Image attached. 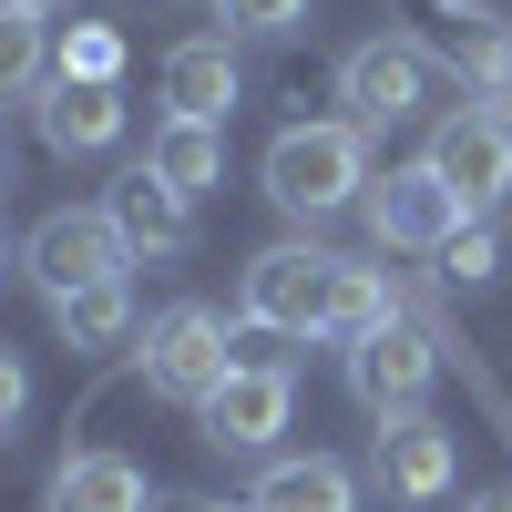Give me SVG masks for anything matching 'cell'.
<instances>
[{"label": "cell", "instance_id": "cell-1", "mask_svg": "<svg viewBox=\"0 0 512 512\" xmlns=\"http://www.w3.org/2000/svg\"><path fill=\"white\" fill-rule=\"evenodd\" d=\"M359 195H369V134L349 113L338 123H277V144H267V205L277 216L318 226V216H338Z\"/></svg>", "mask_w": 512, "mask_h": 512}, {"label": "cell", "instance_id": "cell-2", "mask_svg": "<svg viewBox=\"0 0 512 512\" xmlns=\"http://www.w3.org/2000/svg\"><path fill=\"white\" fill-rule=\"evenodd\" d=\"M328 287H338V256L287 236V246H267V256H246L236 318H246V328H277V338H328Z\"/></svg>", "mask_w": 512, "mask_h": 512}, {"label": "cell", "instance_id": "cell-3", "mask_svg": "<svg viewBox=\"0 0 512 512\" xmlns=\"http://www.w3.org/2000/svg\"><path fill=\"white\" fill-rule=\"evenodd\" d=\"M420 164L451 185L461 216H492V205L512 195V113L502 103H461L431 123V144H420Z\"/></svg>", "mask_w": 512, "mask_h": 512}, {"label": "cell", "instance_id": "cell-4", "mask_svg": "<svg viewBox=\"0 0 512 512\" xmlns=\"http://www.w3.org/2000/svg\"><path fill=\"white\" fill-rule=\"evenodd\" d=\"M226 308H205V297H175L154 328H144V390L154 400H185V410H205L226 390Z\"/></svg>", "mask_w": 512, "mask_h": 512}, {"label": "cell", "instance_id": "cell-5", "mask_svg": "<svg viewBox=\"0 0 512 512\" xmlns=\"http://www.w3.org/2000/svg\"><path fill=\"white\" fill-rule=\"evenodd\" d=\"M21 267H31V287L62 308V297H82V287H113L123 267H134V246H123V226L103 216V205H62V216L31 226Z\"/></svg>", "mask_w": 512, "mask_h": 512}, {"label": "cell", "instance_id": "cell-6", "mask_svg": "<svg viewBox=\"0 0 512 512\" xmlns=\"http://www.w3.org/2000/svg\"><path fill=\"white\" fill-rule=\"evenodd\" d=\"M338 103H349V123H359V134L420 123V113H431V52H420V41H400V31L359 41V52L338 62Z\"/></svg>", "mask_w": 512, "mask_h": 512}, {"label": "cell", "instance_id": "cell-7", "mask_svg": "<svg viewBox=\"0 0 512 512\" xmlns=\"http://www.w3.org/2000/svg\"><path fill=\"white\" fill-rule=\"evenodd\" d=\"M451 472H461V451L431 410H390L369 431V492L379 502H451Z\"/></svg>", "mask_w": 512, "mask_h": 512}, {"label": "cell", "instance_id": "cell-8", "mask_svg": "<svg viewBox=\"0 0 512 512\" xmlns=\"http://www.w3.org/2000/svg\"><path fill=\"white\" fill-rule=\"evenodd\" d=\"M359 216H369V236H379V246H431V256H441L461 226H472V216L451 205V185L431 175V164H390V175H369Z\"/></svg>", "mask_w": 512, "mask_h": 512}, {"label": "cell", "instance_id": "cell-9", "mask_svg": "<svg viewBox=\"0 0 512 512\" xmlns=\"http://www.w3.org/2000/svg\"><path fill=\"white\" fill-rule=\"evenodd\" d=\"M431 379H441V328H410V318H390L379 338H359L349 349V390L390 420V410H420L431 400Z\"/></svg>", "mask_w": 512, "mask_h": 512}, {"label": "cell", "instance_id": "cell-10", "mask_svg": "<svg viewBox=\"0 0 512 512\" xmlns=\"http://www.w3.org/2000/svg\"><path fill=\"white\" fill-rule=\"evenodd\" d=\"M31 134H41V154H113L123 144V93L113 82H41L31 93Z\"/></svg>", "mask_w": 512, "mask_h": 512}, {"label": "cell", "instance_id": "cell-11", "mask_svg": "<svg viewBox=\"0 0 512 512\" xmlns=\"http://www.w3.org/2000/svg\"><path fill=\"white\" fill-rule=\"evenodd\" d=\"M287 410H297V379H287V369H226V390L205 400L195 420H205V441H216V451H267V441L287 431Z\"/></svg>", "mask_w": 512, "mask_h": 512}, {"label": "cell", "instance_id": "cell-12", "mask_svg": "<svg viewBox=\"0 0 512 512\" xmlns=\"http://www.w3.org/2000/svg\"><path fill=\"white\" fill-rule=\"evenodd\" d=\"M103 216L123 226V246H134V256H185V246H195V195H175L154 164H134V175L103 195Z\"/></svg>", "mask_w": 512, "mask_h": 512}, {"label": "cell", "instance_id": "cell-13", "mask_svg": "<svg viewBox=\"0 0 512 512\" xmlns=\"http://www.w3.org/2000/svg\"><path fill=\"white\" fill-rule=\"evenodd\" d=\"M154 93H164V113L226 123V113H236V52H226V31L175 41V52H164V72H154Z\"/></svg>", "mask_w": 512, "mask_h": 512}, {"label": "cell", "instance_id": "cell-14", "mask_svg": "<svg viewBox=\"0 0 512 512\" xmlns=\"http://www.w3.org/2000/svg\"><path fill=\"white\" fill-rule=\"evenodd\" d=\"M246 512H359V472L328 451H297V461H267L246 492Z\"/></svg>", "mask_w": 512, "mask_h": 512}, {"label": "cell", "instance_id": "cell-15", "mask_svg": "<svg viewBox=\"0 0 512 512\" xmlns=\"http://www.w3.org/2000/svg\"><path fill=\"white\" fill-rule=\"evenodd\" d=\"M41 502H52V512H154L144 461H123V451H72Z\"/></svg>", "mask_w": 512, "mask_h": 512}, {"label": "cell", "instance_id": "cell-16", "mask_svg": "<svg viewBox=\"0 0 512 512\" xmlns=\"http://www.w3.org/2000/svg\"><path fill=\"white\" fill-rule=\"evenodd\" d=\"M144 164H154V175L175 185V195H205V185L226 175V123H195V113H164L154 134H144Z\"/></svg>", "mask_w": 512, "mask_h": 512}, {"label": "cell", "instance_id": "cell-17", "mask_svg": "<svg viewBox=\"0 0 512 512\" xmlns=\"http://www.w3.org/2000/svg\"><path fill=\"white\" fill-rule=\"evenodd\" d=\"M52 328H62V349H82V359H103V349H123L134 338V287H82V297H62L52 308Z\"/></svg>", "mask_w": 512, "mask_h": 512}, {"label": "cell", "instance_id": "cell-18", "mask_svg": "<svg viewBox=\"0 0 512 512\" xmlns=\"http://www.w3.org/2000/svg\"><path fill=\"white\" fill-rule=\"evenodd\" d=\"M400 308H390V277L359 267V256H338V287H328V338L338 349H359V338H379Z\"/></svg>", "mask_w": 512, "mask_h": 512}, {"label": "cell", "instance_id": "cell-19", "mask_svg": "<svg viewBox=\"0 0 512 512\" xmlns=\"http://www.w3.org/2000/svg\"><path fill=\"white\" fill-rule=\"evenodd\" d=\"M41 11H11L0 0V93H41Z\"/></svg>", "mask_w": 512, "mask_h": 512}, {"label": "cell", "instance_id": "cell-20", "mask_svg": "<svg viewBox=\"0 0 512 512\" xmlns=\"http://www.w3.org/2000/svg\"><path fill=\"white\" fill-rule=\"evenodd\" d=\"M441 277H451V287H492V277H502V236L472 216V226H461V236L441 246Z\"/></svg>", "mask_w": 512, "mask_h": 512}, {"label": "cell", "instance_id": "cell-21", "mask_svg": "<svg viewBox=\"0 0 512 512\" xmlns=\"http://www.w3.org/2000/svg\"><path fill=\"white\" fill-rule=\"evenodd\" d=\"M113 72H123V41H113L103 21L62 31V82H113Z\"/></svg>", "mask_w": 512, "mask_h": 512}, {"label": "cell", "instance_id": "cell-22", "mask_svg": "<svg viewBox=\"0 0 512 512\" xmlns=\"http://www.w3.org/2000/svg\"><path fill=\"white\" fill-rule=\"evenodd\" d=\"M226 31H256V41H287L297 21H308V0H216Z\"/></svg>", "mask_w": 512, "mask_h": 512}, {"label": "cell", "instance_id": "cell-23", "mask_svg": "<svg viewBox=\"0 0 512 512\" xmlns=\"http://www.w3.org/2000/svg\"><path fill=\"white\" fill-rule=\"evenodd\" d=\"M21 420H31V359H21V349H0V441H11Z\"/></svg>", "mask_w": 512, "mask_h": 512}, {"label": "cell", "instance_id": "cell-24", "mask_svg": "<svg viewBox=\"0 0 512 512\" xmlns=\"http://www.w3.org/2000/svg\"><path fill=\"white\" fill-rule=\"evenodd\" d=\"M154 512H246V502H205V492H175V502H154Z\"/></svg>", "mask_w": 512, "mask_h": 512}, {"label": "cell", "instance_id": "cell-25", "mask_svg": "<svg viewBox=\"0 0 512 512\" xmlns=\"http://www.w3.org/2000/svg\"><path fill=\"white\" fill-rule=\"evenodd\" d=\"M461 512H512V492H472V502H461Z\"/></svg>", "mask_w": 512, "mask_h": 512}, {"label": "cell", "instance_id": "cell-26", "mask_svg": "<svg viewBox=\"0 0 512 512\" xmlns=\"http://www.w3.org/2000/svg\"><path fill=\"white\" fill-rule=\"evenodd\" d=\"M11 11H62V0H11Z\"/></svg>", "mask_w": 512, "mask_h": 512}, {"label": "cell", "instance_id": "cell-27", "mask_svg": "<svg viewBox=\"0 0 512 512\" xmlns=\"http://www.w3.org/2000/svg\"><path fill=\"white\" fill-rule=\"evenodd\" d=\"M0 277H11V236H0Z\"/></svg>", "mask_w": 512, "mask_h": 512}, {"label": "cell", "instance_id": "cell-28", "mask_svg": "<svg viewBox=\"0 0 512 512\" xmlns=\"http://www.w3.org/2000/svg\"><path fill=\"white\" fill-rule=\"evenodd\" d=\"M0 175H11V154H0Z\"/></svg>", "mask_w": 512, "mask_h": 512}, {"label": "cell", "instance_id": "cell-29", "mask_svg": "<svg viewBox=\"0 0 512 512\" xmlns=\"http://www.w3.org/2000/svg\"><path fill=\"white\" fill-rule=\"evenodd\" d=\"M451 11H472V0H451Z\"/></svg>", "mask_w": 512, "mask_h": 512}, {"label": "cell", "instance_id": "cell-30", "mask_svg": "<svg viewBox=\"0 0 512 512\" xmlns=\"http://www.w3.org/2000/svg\"><path fill=\"white\" fill-rule=\"evenodd\" d=\"M502 113H512V103H502Z\"/></svg>", "mask_w": 512, "mask_h": 512}]
</instances>
